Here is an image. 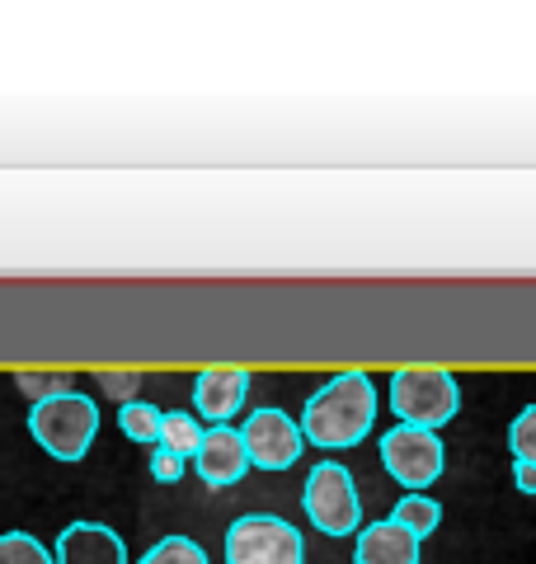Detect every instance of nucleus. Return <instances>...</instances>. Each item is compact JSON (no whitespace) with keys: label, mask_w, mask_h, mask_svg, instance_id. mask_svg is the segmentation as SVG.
I'll return each instance as SVG.
<instances>
[{"label":"nucleus","mask_w":536,"mask_h":564,"mask_svg":"<svg viewBox=\"0 0 536 564\" xmlns=\"http://www.w3.org/2000/svg\"><path fill=\"white\" fill-rule=\"evenodd\" d=\"M377 423V386L367 372H339L301 410V443L315 447H357Z\"/></svg>","instance_id":"f257e3e1"},{"label":"nucleus","mask_w":536,"mask_h":564,"mask_svg":"<svg viewBox=\"0 0 536 564\" xmlns=\"http://www.w3.org/2000/svg\"><path fill=\"white\" fill-rule=\"evenodd\" d=\"M240 443H245V462L259 470H288L297 466L301 447H307L297 419H288L282 410H255L240 429Z\"/></svg>","instance_id":"0eeeda50"},{"label":"nucleus","mask_w":536,"mask_h":564,"mask_svg":"<svg viewBox=\"0 0 536 564\" xmlns=\"http://www.w3.org/2000/svg\"><path fill=\"white\" fill-rule=\"evenodd\" d=\"M203 423L193 419V414H184V410H170V414H160V443L156 447H165L170 456H179V462H189L193 452H199V443H203Z\"/></svg>","instance_id":"f8f14e48"},{"label":"nucleus","mask_w":536,"mask_h":564,"mask_svg":"<svg viewBox=\"0 0 536 564\" xmlns=\"http://www.w3.org/2000/svg\"><path fill=\"white\" fill-rule=\"evenodd\" d=\"M226 564H307V541L292 522L249 513L226 527Z\"/></svg>","instance_id":"39448f33"},{"label":"nucleus","mask_w":536,"mask_h":564,"mask_svg":"<svg viewBox=\"0 0 536 564\" xmlns=\"http://www.w3.org/2000/svg\"><path fill=\"white\" fill-rule=\"evenodd\" d=\"M513 475H517V489H523V494H536V466H523V462H517Z\"/></svg>","instance_id":"412c9836"},{"label":"nucleus","mask_w":536,"mask_h":564,"mask_svg":"<svg viewBox=\"0 0 536 564\" xmlns=\"http://www.w3.org/2000/svg\"><path fill=\"white\" fill-rule=\"evenodd\" d=\"M301 508L307 518L320 527L325 536H353L357 522H363V499H357L353 470L339 462H320L307 475V489H301Z\"/></svg>","instance_id":"20e7f679"},{"label":"nucleus","mask_w":536,"mask_h":564,"mask_svg":"<svg viewBox=\"0 0 536 564\" xmlns=\"http://www.w3.org/2000/svg\"><path fill=\"white\" fill-rule=\"evenodd\" d=\"M353 564H419V541L396 522H372L357 532Z\"/></svg>","instance_id":"9b49d317"},{"label":"nucleus","mask_w":536,"mask_h":564,"mask_svg":"<svg viewBox=\"0 0 536 564\" xmlns=\"http://www.w3.org/2000/svg\"><path fill=\"white\" fill-rule=\"evenodd\" d=\"M151 475H156L160 485H174L179 475H184V462H179V456H170L165 447H156V452H151Z\"/></svg>","instance_id":"6ab92c4d"},{"label":"nucleus","mask_w":536,"mask_h":564,"mask_svg":"<svg viewBox=\"0 0 536 564\" xmlns=\"http://www.w3.org/2000/svg\"><path fill=\"white\" fill-rule=\"evenodd\" d=\"M0 564H52V551L29 532H6L0 536Z\"/></svg>","instance_id":"dca6fc26"},{"label":"nucleus","mask_w":536,"mask_h":564,"mask_svg":"<svg viewBox=\"0 0 536 564\" xmlns=\"http://www.w3.org/2000/svg\"><path fill=\"white\" fill-rule=\"evenodd\" d=\"M29 433H33V443L47 456H57V462H81L89 443L99 437V404L81 391L47 395L29 410Z\"/></svg>","instance_id":"f03ea898"},{"label":"nucleus","mask_w":536,"mask_h":564,"mask_svg":"<svg viewBox=\"0 0 536 564\" xmlns=\"http://www.w3.org/2000/svg\"><path fill=\"white\" fill-rule=\"evenodd\" d=\"M390 410L409 429L438 433L461 410V386L447 367H400L390 377Z\"/></svg>","instance_id":"7ed1b4c3"},{"label":"nucleus","mask_w":536,"mask_h":564,"mask_svg":"<svg viewBox=\"0 0 536 564\" xmlns=\"http://www.w3.org/2000/svg\"><path fill=\"white\" fill-rule=\"evenodd\" d=\"M442 437L428 433V429H409V423H396L386 437H382V466L386 475L409 489V494H424L428 485L442 475Z\"/></svg>","instance_id":"423d86ee"},{"label":"nucleus","mask_w":536,"mask_h":564,"mask_svg":"<svg viewBox=\"0 0 536 564\" xmlns=\"http://www.w3.org/2000/svg\"><path fill=\"white\" fill-rule=\"evenodd\" d=\"M390 522L405 527V532L415 536V541H424V536L438 532L442 508H438V499H428V494H405V499L396 503V513H390Z\"/></svg>","instance_id":"ddd939ff"},{"label":"nucleus","mask_w":536,"mask_h":564,"mask_svg":"<svg viewBox=\"0 0 536 564\" xmlns=\"http://www.w3.org/2000/svg\"><path fill=\"white\" fill-rule=\"evenodd\" d=\"M99 386H104V391H109V395H118L122 404H128V400L137 395L141 377H137V372H132V377H114V372H104V377H99Z\"/></svg>","instance_id":"aec40b11"},{"label":"nucleus","mask_w":536,"mask_h":564,"mask_svg":"<svg viewBox=\"0 0 536 564\" xmlns=\"http://www.w3.org/2000/svg\"><path fill=\"white\" fill-rule=\"evenodd\" d=\"M193 462H199L203 485H212V489H226V485L245 480L249 462H245L240 429H231V423H217V429H207L203 443H199V452H193Z\"/></svg>","instance_id":"9d476101"},{"label":"nucleus","mask_w":536,"mask_h":564,"mask_svg":"<svg viewBox=\"0 0 536 564\" xmlns=\"http://www.w3.org/2000/svg\"><path fill=\"white\" fill-rule=\"evenodd\" d=\"M52 564H128V545L104 522H71L57 536Z\"/></svg>","instance_id":"6e6552de"},{"label":"nucleus","mask_w":536,"mask_h":564,"mask_svg":"<svg viewBox=\"0 0 536 564\" xmlns=\"http://www.w3.org/2000/svg\"><path fill=\"white\" fill-rule=\"evenodd\" d=\"M245 395H249V372H240V367H207V372L193 377V404H199V414L212 429L236 419L245 410Z\"/></svg>","instance_id":"1a4fd4ad"},{"label":"nucleus","mask_w":536,"mask_h":564,"mask_svg":"<svg viewBox=\"0 0 536 564\" xmlns=\"http://www.w3.org/2000/svg\"><path fill=\"white\" fill-rule=\"evenodd\" d=\"M508 447H513V456H517L523 466H536V404H527V410L513 419Z\"/></svg>","instance_id":"f3484780"},{"label":"nucleus","mask_w":536,"mask_h":564,"mask_svg":"<svg viewBox=\"0 0 536 564\" xmlns=\"http://www.w3.org/2000/svg\"><path fill=\"white\" fill-rule=\"evenodd\" d=\"M118 429L132 437V443H160V410L147 400H128L118 404Z\"/></svg>","instance_id":"4468645a"},{"label":"nucleus","mask_w":536,"mask_h":564,"mask_svg":"<svg viewBox=\"0 0 536 564\" xmlns=\"http://www.w3.org/2000/svg\"><path fill=\"white\" fill-rule=\"evenodd\" d=\"M14 381H20V391H24V395H33V404L47 400V395L71 391V381H66V377H33V372H20Z\"/></svg>","instance_id":"a211bd4d"},{"label":"nucleus","mask_w":536,"mask_h":564,"mask_svg":"<svg viewBox=\"0 0 536 564\" xmlns=\"http://www.w3.org/2000/svg\"><path fill=\"white\" fill-rule=\"evenodd\" d=\"M137 564H207V551L193 536H165V541H156Z\"/></svg>","instance_id":"2eb2a0df"}]
</instances>
